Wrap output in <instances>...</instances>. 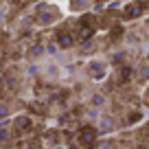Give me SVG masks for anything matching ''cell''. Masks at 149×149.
<instances>
[{
  "label": "cell",
  "instance_id": "cell-4",
  "mask_svg": "<svg viewBox=\"0 0 149 149\" xmlns=\"http://www.w3.org/2000/svg\"><path fill=\"white\" fill-rule=\"evenodd\" d=\"M18 125H20V127H29V121H26V118H20Z\"/></svg>",
  "mask_w": 149,
  "mask_h": 149
},
{
  "label": "cell",
  "instance_id": "cell-2",
  "mask_svg": "<svg viewBox=\"0 0 149 149\" xmlns=\"http://www.w3.org/2000/svg\"><path fill=\"white\" fill-rule=\"evenodd\" d=\"M138 11H140V7H138V5H132V7H127V9H125V13H127V18H134Z\"/></svg>",
  "mask_w": 149,
  "mask_h": 149
},
{
  "label": "cell",
  "instance_id": "cell-1",
  "mask_svg": "<svg viewBox=\"0 0 149 149\" xmlns=\"http://www.w3.org/2000/svg\"><path fill=\"white\" fill-rule=\"evenodd\" d=\"M81 143H84V145H92L94 143V130L88 127V130L81 132Z\"/></svg>",
  "mask_w": 149,
  "mask_h": 149
},
{
  "label": "cell",
  "instance_id": "cell-3",
  "mask_svg": "<svg viewBox=\"0 0 149 149\" xmlns=\"http://www.w3.org/2000/svg\"><path fill=\"white\" fill-rule=\"evenodd\" d=\"M59 44H61V46H70V37L68 35H61L59 37Z\"/></svg>",
  "mask_w": 149,
  "mask_h": 149
}]
</instances>
